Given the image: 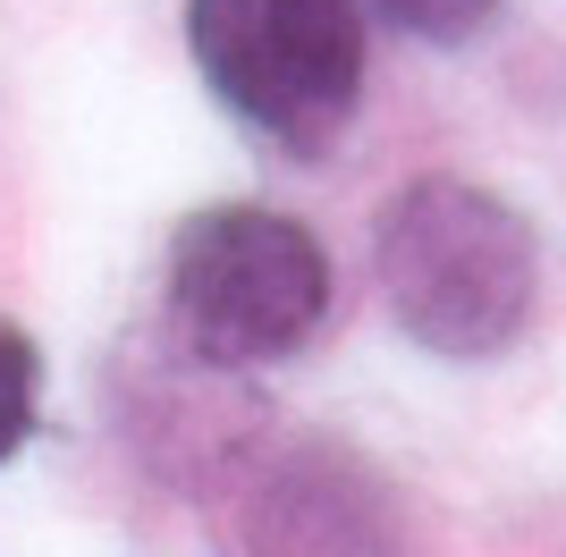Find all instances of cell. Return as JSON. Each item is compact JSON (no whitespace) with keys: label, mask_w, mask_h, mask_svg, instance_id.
Segmentation results:
<instances>
[{"label":"cell","mask_w":566,"mask_h":557,"mask_svg":"<svg viewBox=\"0 0 566 557\" xmlns=\"http://www.w3.org/2000/svg\"><path fill=\"white\" fill-rule=\"evenodd\" d=\"M331 313V254L271 203H212L169 245V322L203 364L254 371L296 355Z\"/></svg>","instance_id":"cell-3"},{"label":"cell","mask_w":566,"mask_h":557,"mask_svg":"<svg viewBox=\"0 0 566 557\" xmlns=\"http://www.w3.org/2000/svg\"><path fill=\"white\" fill-rule=\"evenodd\" d=\"M187 51L245 136L322 161L364 93L355 0H187Z\"/></svg>","instance_id":"cell-2"},{"label":"cell","mask_w":566,"mask_h":557,"mask_svg":"<svg viewBox=\"0 0 566 557\" xmlns=\"http://www.w3.org/2000/svg\"><path fill=\"white\" fill-rule=\"evenodd\" d=\"M43 422V355L18 322H0V464L18 456Z\"/></svg>","instance_id":"cell-4"},{"label":"cell","mask_w":566,"mask_h":557,"mask_svg":"<svg viewBox=\"0 0 566 557\" xmlns=\"http://www.w3.org/2000/svg\"><path fill=\"white\" fill-rule=\"evenodd\" d=\"M380 296L415 347L482 364L507 355L542 296V245L516 203L465 178H415L373 229Z\"/></svg>","instance_id":"cell-1"},{"label":"cell","mask_w":566,"mask_h":557,"mask_svg":"<svg viewBox=\"0 0 566 557\" xmlns=\"http://www.w3.org/2000/svg\"><path fill=\"white\" fill-rule=\"evenodd\" d=\"M373 9L398 25V34H415V43H465V34L491 25L499 0H373Z\"/></svg>","instance_id":"cell-5"}]
</instances>
